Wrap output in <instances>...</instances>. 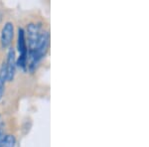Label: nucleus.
Returning a JSON list of instances; mask_svg holds the SVG:
<instances>
[{
  "instance_id": "7",
  "label": "nucleus",
  "mask_w": 149,
  "mask_h": 147,
  "mask_svg": "<svg viewBox=\"0 0 149 147\" xmlns=\"http://www.w3.org/2000/svg\"><path fill=\"white\" fill-rule=\"evenodd\" d=\"M4 137H5V133H4V130L2 127H0V146L2 144V141H3Z\"/></svg>"
},
{
  "instance_id": "1",
  "label": "nucleus",
  "mask_w": 149,
  "mask_h": 147,
  "mask_svg": "<svg viewBox=\"0 0 149 147\" xmlns=\"http://www.w3.org/2000/svg\"><path fill=\"white\" fill-rule=\"evenodd\" d=\"M28 48L27 55L28 67L33 70L43 57L46 55L49 48L50 36L48 31H44L39 24H29L27 27Z\"/></svg>"
},
{
  "instance_id": "2",
  "label": "nucleus",
  "mask_w": 149,
  "mask_h": 147,
  "mask_svg": "<svg viewBox=\"0 0 149 147\" xmlns=\"http://www.w3.org/2000/svg\"><path fill=\"white\" fill-rule=\"evenodd\" d=\"M18 51L20 54L18 60V65L22 69L26 68L27 65V55H28V49L26 45V39H25V33L23 29H19L18 31Z\"/></svg>"
},
{
  "instance_id": "5",
  "label": "nucleus",
  "mask_w": 149,
  "mask_h": 147,
  "mask_svg": "<svg viewBox=\"0 0 149 147\" xmlns=\"http://www.w3.org/2000/svg\"><path fill=\"white\" fill-rule=\"evenodd\" d=\"M16 143V138L14 135H11V134H8V135H5L3 141H2V144L0 147H14Z\"/></svg>"
},
{
  "instance_id": "4",
  "label": "nucleus",
  "mask_w": 149,
  "mask_h": 147,
  "mask_svg": "<svg viewBox=\"0 0 149 147\" xmlns=\"http://www.w3.org/2000/svg\"><path fill=\"white\" fill-rule=\"evenodd\" d=\"M7 69V81H11L15 75V68H16V59H15V51L14 49L9 50L8 56H7V62L5 63Z\"/></svg>"
},
{
  "instance_id": "3",
  "label": "nucleus",
  "mask_w": 149,
  "mask_h": 147,
  "mask_svg": "<svg viewBox=\"0 0 149 147\" xmlns=\"http://www.w3.org/2000/svg\"><path fill=\"white\" fill-rule=\"evenodd\" d=\"M14 36V26L13 23L7 22L2 29L1 34V46L2 48H7L10 46Z\"/></svg>"
},
{
  "instance_id": "6",
  "label": "nucleus",
  "mask_w": 149,
  "mask_h": 147,
  "mask_svg": "<svg viewBox=\"0 0 149 147\" xmlns=\"http://www.w3.org/2000/svg\"><path fill=\"white\" fill-rule=\"evenodd\" d=\"M4 82H2L0 79V100H1L2 95H3V93H4Z\"/></svg>"
}]
</instances>
